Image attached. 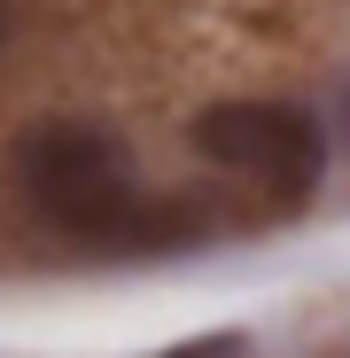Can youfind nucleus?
I'll return each mask as SVG.
<instances>
[{
  "mask_svg": "<svg viewBox=\"0 0 350 358\" xmlns=\"http://www.w3.org/2000/svg\"><path fill=\"white\" fill-rule=\"evenodd\" d=\"M8 179L39 226H54L63 242H86V250L148 257V250H187L218 226L203 203L148 195L133 171V148L101 125H86V117H54V125L16 133Z\"/></svg>",
  "mask_w": 350,
  "mask_h": 358,
  "instance_id": "obj_1",
  "label": "nucleus"
},
{
  "mask_svg": "<svg viewBox=\"0 0 350 358\" xmlns=\"http://www.w3.org/2000/svg\"><path fill=\"white\" fill-rule=\"evenodd\" d=\"M195 156L233 171V179H257V187L304 203L319 179H327V125L304 101H218L187 125Z\"/></svg>",
  "mask_w": 350,
  "mask_h": 358,
  "instance_id": "obj_2",
  "label": "nucleus"
},
{
  "mask_svg": "<svg viewBox=\"0 0 350 358\" xmlns=\"http://www.w3.org/2000/svg\"><path fill=\"white\" fill-rule=\"evenodd\" d=\"M156 358H249V335L242 327H226V335H195V343H171Z\"/></svg>",
  "mask_w": 350,
  "mask_h": 358,
  "instance_id": "obj_3",
  "label": "nucleus"
},
{
  "mask_svg": "<svg viewBox=\"0 0 350 358\" xmlns=\"http://www.w3.org/2000/svg\"><path fill=\"white\" fill-rule=\"evenodd\" d=\"M342 141V156H350V78L335 86V109H327V148Z\"/></svg>",
  "mask_w": 350,
  "mask_h": 358,
  "instance_id": "obj_4",
  "label": "nucleus"
},
{
  "mask_svg": "<svg viewBox=\"0 0 350 358\" xmlns=\"http://www.w3.org/2000/svg\"><path fill=\"white\" fill-rule=\"evenodd\" d=\"M0 31H8V24H0Z\"/></svg>",
  "mask_w": 350,
  "mask_h": 358,
  "instance_id": "obj_5",
  "label": "nucleus"
}]
</instances>
